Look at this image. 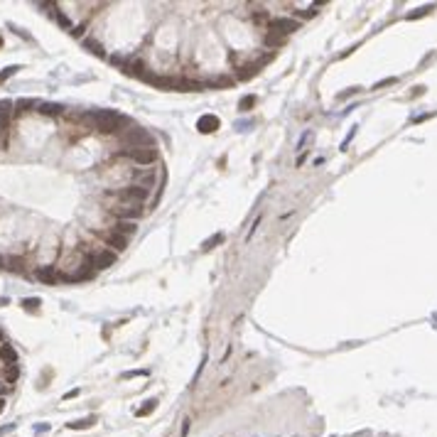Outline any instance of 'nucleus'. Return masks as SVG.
I'll use <instances>...</instances> for the list:
<instances>
[{"instance_id": "obj_23", "label": "nucleus", "mask_w": 437, "mask_h": 437, "mask_svg": "<svg viewBox=\"0 0 437 437\" xmlns=\"http://www.w3.org/2000/svg\"><path fill=\"white\" fill-rule=\"evenodd\" d=\"M305 160H307V152H302L300 157H297V160H295V167H300V165L305 163Z\"/></svg>"}, {"instance_id": "obj_13", "label": "nucleus", "mask_w": 437, "mask_h": 437, "mask_svg": "<svg viewBox=\"0 0 437 437\" xmlns=\"http://www.w3.org/2000/svg\"><path fill=\"white\" fill-rule=\"evenodd\" d=\"M236 84V76H214V79H204V88H224V86H234Z\"/></svg>"}, {"instance_id": "obj_8", "label": "nucleus", "mask_w": 437, "mask_h": 437, "mask_svg": "<svg viewBox=\"0 0 437 437\" xmlns=\"http://www.w3.org/2000/svg\"><path fill=\"white\" fill-rule=\"evenodd\" d=\"M106 228H108V231H113V234H118V236L133 238L137 234V228H140V226H137L135 221H116V219H111Z\"/></svg>"}, {"instance_id": "obj_1", "label": "nucleus", "mask_w": 437, "mask_h": 437, "mask_svg": "<svg viewBox=\"0 0 437 437\" xmlns=\"http://www.w3.org/2000/svg\"><path fill=\"white\" fill-rule=\"evenodd\" d=\"M103 199L116 201V204H150L152 189L140 187V185H111L103 189Z\"/></svg>"}, {"instance_id": "obj_11", "label": "nucleus", "mask_w": 437, "mask_h": 437, "mask_svg": "<svg viewBox=\"0 0 437 437\" xmlns=\"http://www.w3.org/2000/svg\"><path fill=\"white\" fill-rule=\"evenodd\" d=\"M197 128H199V133L209 135V133H214L216 128H221V121H219V116H214V113H204L199 121H197Z\"/></svg>"}, {"instance_id": "obj_10", "label": "nucleus", "mask_w": 437, "mask_h": 437, "mask_svg": "<svg viewBox=\"0 0 437 437\" xmlns=\"http://www.w3.org/2000/svg\"><path fill=\"white\" fill-rule=\"evenodd\" d=\"M37 113H39V116H47V118H64V116H66V108H64V106H59V103L39 101Z\"/></svg>"}, {"instance_id": "obj_21", "label": "nucleus", "mask_w": 437, "mask_h": 437, "mask_svg": "<svg viewBox=\"0 0 437 437\" xmlns=\"http://www.w3.org/2000/svg\"><path fill=\"white\" fill-rule=\"evenodd\" d=\"M148 374H150V371H145V369L140 371V369H137V371H128V374H123V378L128 381V378H137V376H148Z\"/></svg>"}, {"instance_id": "obj_17", "label": "nucleus", "mask_w": 437, "mask_h": 437, "mask_svg": "<svg viewBox=\"0 0 437 437\" xmlns=\"http://www.w3.org/2000/svg\"><path fill=\"white\" fill-rule=\"evenodd\" d=\"M256 103H258V96H256V94H248V96H243V99L238 101V111L246 113V111H250Z\"/></svg>"}, {"instance_id": "obj_12", "label": "nucleus", "mask_w": 437, "mask_h": 437, "mask_svg": "<svg viewBox=\"0 0 437 437\" xmlns=\"http://www.w3.org/2000/svg\"><path fill=\"white\" fill-rule=\"evenodd\" d=\"M0 363H3V366L17 363V351H15L13 344H8V341H3V344H0Z\"/></svg>"}, {"instance_id": "obj_14", "label": "nucleus", "mask_w": 437, "mask_h": 437, "mask_svg": "<svg viewBox=\"0 0 437 437\" xmlns=\"http://www.w3.org/2000/svg\"><path fill=\"white\" fill-rule=\"evenodd\" d=\"M250 20H253L256 25H261L263 30H265V27H268V22L273 20V15L268 13L265 8H258V10H253V13H250Z\"/></svg>"}, {"instance_id": "obj_24", "label": "nucleus", "mask_w": 437, "mask_h": 437, "mask_svg": "<svg viewBox=\"0 0 437 437\" xmlns=\"http://www.w3.org/2000/svg\"><path fill=\"white\" fill-rule=\"evenodd\" d=\"M0 44H3V39H0Z\"/></svg>"}, {"instance_id": "obj_15", "label": "nucleus", "mask_w": 437, "mask_h": 437, "mask_svg": "<svg viewBox=\"0 0 437 437\" xmlns=\"http://www.w3.org/2000/svg\"><path fill=\"white\" fill-rule=\"evenodd\" d=\"M224 241H226L224 234H214L212 238H206V241L201 243V250H212V248H216V246H221Z\"/></svg>"}, {"instance_id": "obj_9", "label": "nucleus", "mask_w": 437, "mask_h": 437, "mask_svg": "<svg viewBox=\"0 0 437 437\" xmlns=\"http://www.w3.org/2000/svg\"><path fill=\"white\" fill-rule=\"evenodd\" d=\"M287 44V37L278 35V32H270V30H263V47H268V52H278Z\"/></svg>"}, {"instance_id": "obj_7", "label": "nucleus", "mask_w": 437, "mask_h": 437, "mask_svg": "<svg viewBox=\"0 0 437 437\" xmlns=\"http://www.w3.org/2000/svg\"><path fill=\"white\" fill-rule=\"evenodd\" d=\"M32 275L42 280L44 285H57L59 283V273H57V265L54 263H44V265H35Z\"/></svg>"}, {"instance_id": "obj_18", "label": "nucleus", "mask_w": 437, "mask_h": 437, "mask_svg": "<svg viewBox=\"0 0 437 437\" xmlns=\"http://www.w3.org/2000/svg\"><path fill=\"white\" fill-rule=\"evenodd\" d=\"M39 305H42V302H39L37 297H25V300H22V310H27V312H39Z\"/></svg>"}, {"instance_id": "obj_16", "label": "nucleus", "mask_w": 437, "mask_h": 437, "mask_svg": "<svg viewBox=\"0 0 437 437\" xmlns=\"http://www.w3.org/2000/svg\"><path fill=\"white\" fill-rule=\"evenodd\" d=\"M84 47H86L88 52H94V54H99V57H103V54H106V50H103V44H101L99 39L86 37V39H84Z\"/></svg>"}, {"instance_id": "obj_3", "label": "nucleus", "mask_w": 437, "mask_h": 437, "mask_svg": "<svg viewBox=\"0 0 437 437\" xmlns=\"http://www.w3.org/2000/svg\"><path fill=\"white\" fill-rule=\"evenodd\" d=\"M116 140H118V148H157L155 135H152L148 128H143V125H137V123L125 128Z\"/></svg>"}, {"instance_id": "obj_2", "label": "nucleus", "mask_w": 437, "mask_h": 437, "mask_svg": "<svg viewBox=\"0 0 437 437\" xmlns=\"http://www.w3.org/2000/svg\"><path fill=\"white\" fill-rule=\"evenodd\" d=\"M113 160L135 165V167H152L160 163V150L157 148H116L111 152Z\"/></svg>"}, {"instance_id": "obj_4", "label": "nucleus", "mask_w": 437, "mask_h": 437, "mask_svg": "<svg viewBox=\"0 0 437 437\" xmlns=\"http://www.w3.org/2000/svg\"><path fill=\"white\" fill-rule=\"evenodd\" d=\"M145 204H116V201H106L103 199V214L108 219H116V221H140L145 216Z\"/></svg>"}, {"instance_id": "obj_19", "label": "nucleus", "mask_w": 437, "mask_h": 437, "mask_svg": "<svg viewBox=\"0 0 437 437\" xmlns=\"http://www.w3.org/2000/svg\"><path fill=\"white\" fill-rule=\"evenodd\" d=\"M155 408H157V400L152 398V400H148V403H145L143 408H137V415H140V418H145V415H150Z\"/></svg>"}, {"instance_id": "obj_22", "label": "nucleus", "mask_w": 437, "mask_h": 437, "mask_svg": "<svg viewBox=\"0 0 437 437\" xmlns=\"http://www.w3.org/2000/svg\"><path fill=\"white\" fill-rule=\"evenodd\" d=\"M94 420H96V418H86V420H79V423H72L69 425V427H88V425H94Z\"/></svg>"}, {"instance_id": "obj_6", "label": "nucleus", "mask_w": 437, "mask_h": 437, "mask_svg": "<svg viewBox=\"0 0 437 437\" xmlns=\"http://www.w3.org/2000/svg\"><path fill=\"white\" fill-rule=\"evenodd\" d=\"M116 261H118V253H113V250H108L106 246L101 250H96L91 258H88V263H91V268L96 270V273H101V270H108L111 265H116Z\"/></svg>"}, {"instance_id": "obj_20", "label": "nucleus", "mask_w": 437, "mask_h": 437, "mask_svg": "<svg viewBox=\"0 0 437 437\" xmlns=\"http://www.w3.org/2000/svg\"><path fill=\"white\" fill-rule=\"evenodd\" d=\"M17 69H20V66H8L5 72H0V84H3L5 79H10L13 74H17Z\"/></svg>"}, {"instance_id": "obj_5", "label": "nucleus", "mask_w": 437, "mask_h": 437, "mask_svg": "<svg viewBox=\"0 0 437 437\" xmlns=\"http://www.w3.org/2000/svg\"><path fill=\"white\" fill-rule=\"evenodd\" d=\"M302 27L300 20H295L292 15H278L273 17L265 30H270V32H278V35H283V37H290V35H295L297 30Z\"/></svg>"}]
</instances>
